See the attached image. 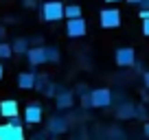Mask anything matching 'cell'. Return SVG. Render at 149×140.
<instances>
[{
	"instance_id": "5bb4252c",
	"label": "cell",
	"mask_w": 149,
	"mask_h": 140,
	"mask_svg": "<svg viewBox=\"0 0 149 140\" xmlns=\"http://www.w3.org/2000/svg\"><path fill=\"white\" fill-rule=\"evenodd\" d=\"M29 48H31V42H29L26 37H18L11 44V53H18V55H26Z\"/></svg>"
},
{
	"instance_id": "4fadbf2b",
	"label": "cell",
	"mask_w": 149,
	"mask_h": 140,
	"mask_svg": "<svg viewBox=\"0 0 149 140\" xmlns=\"http://www.w3.org/2000/svg\"><path fill=\"white\" fill-rule=\"evenodd\" d=\"M136 112H138V110H136L134 103H123L121 107L116 110V118H123V121H125V118H134Z\"/></svg>"
},
{
	"instance_id": "277c9868",
	"label": "cell",
	"mask_w": 149,
	"mask_h": 140,
	"mask_svg": "<svg viewBox=\"0 0 149 140\" xmlns=\"http://www.w3.org/2000/svg\"><path fill=\"white\" fill-rule=\"evenodd\" d=\"M99 24H101L103 28H116V26H121V11L114 9V7L103 9L101 15H99Z\"/></svg>"
},
{
	"instance_id": "30bf717a",
	"label": "cell",
	"mask_w": 149,
	"mask_h": 140,
	"mask_svg": "<svg viewBox=\"0 0 149 140\" xmlns=\"http://www.w3.org/2000/svg\"><path fill=\"white\" fill-rule=\"evenodd\" d=\"M55 101H57V107L59 110H70L74 105V98H72V92L70 90H59L55 94Z\"/></svg>"
},
{
	"instance_id": "484cf974",
	"label": "cell",
	"mask_w": 149,
	"mask_h": 140,
	"mask_svg": "<svg viewBox=\"0 0 149 140\" xmlns=\"http://www.w3.org/2000/svg\"><path fill=\"white\" fill-rule=\"evenodd\" d=\"M5 77V68H2V64H0V79Z\"/></svg>"
},
{
	"instance_id": "52a82bcc",
	"label": "cell",
	"mask_w": 149,
	"mask_h": 140,
	"mask_svg": "<svg viewBox=\"0 0 149 140\" xmlns=\"http://www.w3.org/2000/svg\"><path fill=\"white\" fill-rule=\"evenodd\" d=\"M42 116H44V110L40 103H29L26 105V110H24V123L37 125V123H42Z\"/></svg>"
},
{
	"instance_id": "6da1fadb",
	"label": "cell",
	"mask_w": 149,
	"mask_h": 140,
	"mask_svg": "<svg viewBox=\"0 0 149 140\" xmlns=\"http://www.w3.org/2000/svg\"><path fill=\"white\" fill-rule=\"evenodd\" d=\"M26 59L31 66H42L46 61L57 64L59 61V51L55 46H31L26 51Z\"/></svg>"
},
{
	"instance_id": "cb8c5ba5",
	"label": "cell",
	"mask_w": 149,
	"mask_h": 140,
	"mask_svg": "<svg viewBox=\"0 0 149 140\" xmlns=\"http://www.w3.org/2000/svg\"><path fill=\"white\" fill-rule=\"evenodd\" d=\"M143 134L149 138V123H145V127H143Z\"/></svg>"
},
{
	"instance_id": "5b68a950",
	"label": "cell",
	"mask_w": 149,
	"mask_h": 140,
	"mask_svg": "<svg viewBox=\"0 0 149 140\" xmlns=\"http://www.w3.org/2000/svg\"><path fill=\"white\" fill-rule=\"evenodd\" d=\"M66 33H68V37H72V40L84 37L86 33H88V24H86L84 18H68V22H66Z\"/></svg>"
},
{
	"instance_id": "d6986e66",
	"label": "cell",
	"mask_w": 149,
	"mask_h": 140,
	"mask_svg": "<svg viewBox=\"0 0 149 140\" xmlns=\"http://www.w3.org/2000/svg\"><path fill=\"white\" fill-rule=\"evenodd\" d=\"M22 7H24V9H35L37 0H22Z\"/></svg>"
},
{
	"instance_id": "9c48e42d",
	"label": "cell",
	"mask_w": 149,
	"mask_h": 140,
	"mask_svg": "<svg viewBox=\"0 0 149 140\" xmlns=\"http://www.w3.org/2000/svg\"><path fill=\"white\" fill-rule=\"evenodd\" d=\"M18 114H20L18 101H13V98H7V101L0 103V116H2V118H11V116H18Z\"/></svg>"
},
{
	"instance_id": "7402d4cb",
	"label": "cell",
	"mask_w": 149,
	"mask_h": 140,
	"mask_svg": "<svg viewBox=\"0 0 149 140\" xmlns=\"http://www.w3.org/2000/svg\"><path fill=\"white\" fill-rule=\"evenodd\" d=\"M5 35H7V31H5V26H0V42H5Z\"/></svg>"
},
{
	"instance_id": "7c38bea8",
	"label": "cell",
	"mask_w": 149,
	"mask_h": 140,
	"mask_svg": "<svg viewBox=\"0 0 149 140\" xmlns=\"http://www.w3.org/2000/svg\"><path fill=\"white\" fill-rule=\"evenodd\" d=\"M46 129L51 131V134H64V131L68 129V121H66L64 116H53L51 121H48Z\"/></svg>"
},
{
	"instance_id": "f1b7e54d",
	"label": "cell",
	"mask_w": 149,
	"mask_h": 140,
	"mask_svg": "<svg viewBox=\"0 0 149 140\" xmlns=\"http://www.w3.org/2000/svg\"><path fill=\"white\" fill-rule=\"evenodd\" d=\"M0 118H2V116H0Z\"/></svg>"
},
{
	"instance_id": "ac0fdd59",
	"label": "cell",
	"mask_w": 149,
	"mask_h": 140,
	"mask_svg": "<svg viewBox=\"0 0 149 140\" xmlns=\"http://www.w3.org/2000/svg\"><path fill=\"white\" fill-rule=\"evenodd\" d=\"M5 125H9V127H22V118H20V116H11V118H7Z\"/></svg>"
},
{
	"instance_id": "2e32d148",
	"label": "cell",
	"mask_w": 149,
	"mask_h": 140,
	"mask_svg": "<svg viewBox=\"0 0 149 140\" xmlns=\"http://www.w3.org/2000/svg\"><path fill=\"white\" fill-rule=\"evenodd\" d=\"M11 55H13V53H11V44L0 42V59H9Z\"/></svg>"
},
{
	"instance_id": "9a60e30c",
	"label": "cell",
	"mask_w": 149,
	"mask_h": 140,
	"mask_svg": "<svg viewBox=\"0 0 149 140\" xmlns=\"http://www.w3.org/2000/svg\"><path fill=\"white\" fill-rule=\"evenodd\" d=\"M64 18H84V11L79 5H66L64 7Z\"/></svg>"
},
{
	"instance_id": "ffe728a7",
	"label": "cell",
	"mask_w": 149,
	"mask_h": 140,
	"mask_svg": "<svg viewBox=\"0 0 149 140\" xmlns=\"http://www.w3.org/2000/svg\"><path fill=\"white\" fill-rule=\"evenodd\" d=\"M143 35H145V37H149V18L143 20Z\"/></svg>"
},
{
	"instance_id": "e0dca14e",
	"label": "cell",
	"mask_w": 149,
	"mask_h": 140,
	"mask_svg": "<svg viewBox=\"0 0 149 140\" xmlns=\"http://www.w3.org/2000/svg\"><path fill=\"white\" fill-rule=\"evenodd\" d=\"M46 83H48V77L46 75H42V77L35 75V88H33V90H40V92H42V90L46 88Z\"/></svg>"
},
{
	"instance_id": "7a4b0ae2",
	"label": "cell",
	"mask_w": 149,
	"mask_h": 140,
	"mask_svg": "<svg viewBox=\"0 0 149 140\" xmlns=\"http://www.w3.org/2000/svg\"><path fill=\"white\" fill-rule=\"evenodd\" d=\"M40 11H42L44 22H59V20L64 18V5H61L59 0H46V2L40 7Z\"/></svg>"
},
{
	"instance_id": "3957f363",
	"label": "cell",
	"mask_w": 149,
	"mask_h": 140,
	"mask_svg": "<svg viewBox=\"0 0 149 140\" xmlns=\"http://www.w3.org/2000/svg\"><path fill=\"white\" fill-rule=\"evenodd\" d=\"M112 105V92L107 88H94L90 92V107H99L105 110Z\"/></svg>"
},
{
	"instance_id": "8992f818",
	"label": "cell",
	"mask_w": 149,
	"mask_h": 140,
	"mask_svg": "<svg viewBox=\"0 0 149 140\" xmlns=\"http://www.w3.org/2000/svg\"><path fill=\"white\" fill-rule=\"evenodd\" d=\"M114 61H116V66H121V68H130V66L136 64V51L130 48V46L116 48V53H114Z\"/></svg>"
},
{
	"instance_id": "d4e9b609",
	"label": "cell",
	"mask_w": 149,
	"mask_h": 140,
	"mask_svg": "<svg viewBox=\"0 0 149 140\" xmlns=\"http://www.w3.org/2000/svg\"><path fill=\"white\" fill-rule=\"evenodd\" d=\"M138 15H140V18L145 20V18H149V11H138Z\"/></svg>"
},
{
	"instance_id": "8fae6325",
	"label": "cell",
	"mask_w": 149,
	"mask_h": 140,
	"mask_svg": "<svg viewBox=\"0 0 149 140\" xmlns=\"http://www.w3.org/2000/svg\"><path fill=\"white\" fill-rule=\"evenodd\" d=\"M18 88L20 90H33L35 88V72L26 70V72H20L18 75Z\"/></svg>"
},
{
	"instance_id": "ba28073f",
	"label": "cell",
	"mask_w": 149,
	"mask_h": 140,
	"mask_svg": "<svg viewBox=\"0 0 149 140\" xmlns=\"http://www.w3.org/2000/svg\"><path fill=\"white\" fill-rule=\"evenodd\" d=\"M0 140H24V129L22 127L0 125Z\"/></svg>"
},
{
	"instance_id": "4316f807",
	"label": "cell",
	"mask_w": 149,
	"mask_h": 140,
	"mask_svg": "<svg viewBox=\"0 0 149 140\" xmlns=\"http://www.w3.org/2000/svg\"><path fill=\"white\" fill-rule=\"evenodd\" d=\"M125 2H130V5H138L140 0H125Z\"/></svg>"
},
{
	"instance_id": "44dd1931",
	"label": "cell",
	"mask_w": 149,
	"mask_h": 140,
	"mask_svg": "<svg viewBox=\"0 0 149 140\" xmlns=\"http://www.w3.org/2000/svg\"><path fill=\"white\" fill-rule=\"evenodd\" d=\"M138 11H149V0H140L138 2Z\"/></svg>"
},
{
	"instance_id": "603a6c76",
	"label": "cell",
	"mask_w": 149,
	"mask_h": 140,
	"mask_svg": "<svg viewBox=\"0 0 149 140\" xmlns=\"http://www.w3.org/2000/svg\"><path fill=\"white\" fill-rule=\"evenodd\" d=\"M143 81H145V85H147V88H149V70H147V72H145V75H143Z\"/></svg>"
},
{
	"instance_id": "83f0119b",
	"label": "cell",
	"mask_w": 149,
	"mask_h": 140,
	"mask_svg": "<svg viewBox=\"0 0 149 140\" xmlns=\"http://www.w3.org/2000/svg\"><path fill=\"white\" fill-rule=\"evenodd\" d=\"M105 2H110V5H114V2H121V0H105Z\"/></svg>"
}]
</instances>
